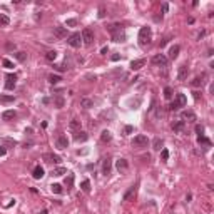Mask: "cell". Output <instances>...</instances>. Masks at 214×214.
<instances>
[{
  "label": "cell",
  "instance_id": "1f68e13d",
  "mask_svg": "<svg viewBox=\"0 0 214 214\" xmlns=\"http://www.w3.org/2000/svg\"><path fill=\"white\" fill-rule=\"evenodd\" d=\"M62 79H60V75H55V74H50L49 75V82L50 84H57V82H60Z\"/></svg>",
  "mask_w": 214,
  "mask_h": 214
},
{
  "label": "cell",
  "instance_id": "d6a6232c",
  "mask_svg": "<svg viewBox=\"0 0 214 214\" xmlns=\"http://www.w3.org/2000/svg\"><path fill=\"white\" fill-rule=\"evenodd\" d=\"M14 55H15V59L19 60V62H24V60L27 59V54L25 52H17V54H14Z\"/></svg>",
  "mask_w": 214,
  "mask_h": 214
},
{
  "label": "cell",
  "instance_id": "2e32d148",
  "mask_svg": "<svg viewBox=\"0 0 214 214\" xmlns=\"http://www.w3.org/2000/svg\"><path fill=\"white\" fill-rule=\"evenodd\" d=\"M74 139H75L77 142H85L87 139H89V134H87V132L79 131V132H75V136H74Z\"/></svg>",
  "mask_w": 214,
  "mask_h": 214
},
{
  "label": "cell",
  "instance_id": "681fc988",
  "mask_svg": "<svg viewBox=\"0 0 214 214\" xmlns=\"http://www.w3.org/2000/svg\"><path fill=\"white\" fill-rule=\"evenodd\" d=\"M5 144H12V146H15V141H12V139H4Z\"/></svg>",
  "mask_w": 214,
  "mask_h": 214
},
{
  "label": "cell",
  "instance_id": "5b68a950",
  "mask_svg": "<svg viewBox=\"0 0 214 214\" xmlns=\"http://www.w3.org/2000/svg\"><path fill=\"white\" fill-rule=\"evenodd\" d=\"M80 35H82V40L85 45H92V42H94V32H92V29H84Z\"/></svg>",
  "mask_w": 214,
  "mask_h": 214
},
{
  "label": "cell",
  "instance_id": "836d02e7",
  "mask_svg": "<svg viewBox=\"0 0 214 214\" xmlns=\"http://www.w3.org/2000/svg\"><path fill=\"white\" fill-rule=\"evenodd\" d=\"M164 97H166L167 100L172 99V89H171V87H166V89H164Z\"/></svg>",
  "mask_w": 214,
  "mask_h": 214
},
{
  "label": "cell",
  "instance_id": "7dc6e473",
  "mask_svg": "<svg viewBox=\"0 0 214 214\" xmlns=\"http://www.w3.org/2000/svg\"><path fill=\"white\" fill-rule=\"evenodd\" d=\"M5 152H7V149H5L4 146H0V157H2V156H5Z\"/></svg>",
  "mask_w": 214,
  "mask_h": 214
},
{
  "label": "cell",
  "instance_id": "7bdbcfd3",
  "mask_svg": "<svg viewBox=\"0 0 214 214\" xmlns=\"http://www.w3.org/2000/svg\"><path fill=\"white\" fill-rule=\"evenodd\" d=\"M196 132H198V136H203L204 127H203V125H196Z\"/></svg>",
  "mask_w": 214,
  "mask_h": 214
},
{
  "label": "cell",
  "instance_id": "8d00e7d4",
  "mask_svg": "<svg viewBox=\"0 0 214 214\" xmlns=\"http://www.w3.org/2000/svg\"><path fill=\"white\" fill-rule=\"evenodd\" d=\"M54 104L57 105V107H64V104H65V100H64L62 97H55V99H54Z\"/></svg>",
  "mask_w": 214,
  "mask_h": 214
},
{
  "label": "cell",
  "instance_id": "7a4b0ae2",
  "mask_svg": "<svg viewBox=\"0 0 214 214\" xmlns=\"http://www.w3.org/2000/svg\"><path fill=\"white\" fill-rule=\"evenodd\" d=\"M67 44H69V45H70V47H74V49L80 47V44H82V35H80L79 32H74L72 35H69V39H67Z\"/></svg>",
  "mask_w": 214,
  "mask_h": 214
},
{
  "label": "cell",
  "instance_id": "5bb4252c",
  "mask_svg": "<svg viewBox=\"0 0 214 214\" xmlns=\"http://www.w3.org/2000/svg\"><path fill=\"white\" fill-rule=\"evenodd\" d=\"M181 117L184 119V122L188 120V122H194L196 120V114H194L193 110H184L183 114H181Z\"/></svg>",
  "mask_w": 214,
  "mask_h": 214
},
{
  "label": "cell",
  "instance_id": "83f0119b",
  "mask_svg": "<svg viewBox=\"0 0 214 214\" xmlns=\"http://www.w3.org/2000/svg\"><path fill=\"white\" fill-rule=\"evenodd\" d=\"M65 172H67V169H65V167H55V169L52 171V174H54V176H57V177H59V176H64Z\"/></svg>",
  "mask_w": 214,
  "mask_h": 214
},
{
  "label": "cell",
  "instance_id": "d590c367",
  "mask_svg": "<svg viewBox=\"0 0 214 214\" xmlns=\"http://www.w3.org/2000/svg\"><path fill=\"white\" fill-rule=\"evenodd\" d=\"M50 188H52V193H55V194L62 193V186H60V184H52Z\"/></svg>",
  "mask_w": 214,
  "mask_h": 214
},
{
  "label": "cell",
  "instance_id": "c3c4849f",
  "mask_svg": "<svg viewBox=\"0 0 214 214\" xmlns=\"http://www.w3.org/2000/svg\"><path fill=\"white\" fill-rule=\"evenodd\" d=\"M110 59H112L114 62H117V60H119V59H120V55H119V54H114V55H112V57H110Z\"/></svg>",
  "mask_w": 214,
  "mask_h": 214
},
{
  "label": "cell",
  "instance_id": "8992f818",
  "mask_svg": "<svg viewBox=\"0 0 214 214\" xmlns=\"http://www.w3.org/2000/svg\"><path fill=\"white\" fill-rule=\"evenodd\" d=\"M152 64L156 65V67H166L167 65V57L164 54H156L154 57H152Z\"/></svg>",
  "mask_w": 214,
  "mask_h": 214
},
{
  "label": "cell",
  "instance_id": "cb8c5ba5",
  "mask_svg": "<svg viewBox=\"0 0 214 214\" xmlns=\"http://www.w3.org/2000/svg\"><path fill=\"white\" fill-rule=\"evenodd\" d=\"M80 189H82L84 193H90V181L89 179H84L82 184H80Z\"/></svg>",
  "mask_w": 214,
  "mask_h": 214
},
{
  "label": "cell",
  "instance_id": "603a6c76",
  "mask_svg": "<svg viewBox=\"0 0 214 214\" xmlns=\"http://www.w3.org/2000/svg\"><path fill=\"white\" fill-rule=\"evenodd\" d=\"M112 39H114V42H124L125 35L124 32H115V34H112Z\"/></svg>",
  "mask_w": 214,
  "mask_h": 214
},
{
  "label": "cell",
  "instance_id": "4316f807",
  "mask_svg": "<svg viewBox=\"0 0 214 214\" xmlns=\"http://www.w3.org/2000/svg\"><path fill=\"white\" fill-rule=\"evenodd\" d=\"M110 139H112V134H110L109 131H104L102 134H100V141L102 142H109Z\"/></svg>",
  "mask_w": 214,
  "mask_h": 214
},
{
  "label": "cell",
  "instance_id": "e0dca14e",
  "mask_svg": "<svg viewBox=\"0 0 214 214\" xmlns=\"http://www.w3.org/2000/svg\"><path fill=\"white\" fill-rule=\"evenodd\" d=\"M136 196V186H131V188L127 189V193L124 194V201H132Z\"/></svg>",
  "mask_w": 214,
  "mask_h": 214
},
{
  "label": "cell",
  "instance_id": "ffe728a7",
  "mask_svg": "<svg viewBox=\"0 0 214 214\" xmlns=\"http://www.w3.org/2000/svg\"><path fill=\"white\" fill-rule=\"evenodd\" d=\"M15 110H5L4 114H2V119L4 120H12V119H15Z\"/></svg>",
  "mask_w": 214,
  "mask_h": 214
},
{
  "label": "cell",
  "instance_id": "7c38bea8",
  "mask_svg": "<svg viewBox=\"0 0 214 214\" xmlns=\"http://www.w3.org/2000/svg\"><path fill=\"white\" fill-rule=\"evenodd\" d=\"M55 144H57L59 149H67V146H69V139H67L65 136H59V137H57V141H55Z\"/></svg>",
  "mask_w": 214,
  "mask_h": 214
},
{
  "label": "cell",
  "instance_id": "d6986e66",
  "mask_svg": "<svg viewBox=\"0 0 214 214\" xmlns=\"http://www.w3.org/2000/svg\"><path fill=\"white\" fill-rule=\"evenodd\" d=\"M179 50H181V47H179V45H172V47L169 49V59H176L179 55Z\"/></svg>",
  "mask_w": 214,
  "mask_h": 214
},
{
  "label": "cell",
  "instance_id": "816d5d0a",
  "mask_svg": "<svg viewBox=\"0 0 214 214\" xmlns=\"http://www.w3.org/2000/svg\"><path fill=\"white\" fill-rule=\"evenodd\" d=\"M167 9H169V5H167V4H164V5H162V12H167Z\"/></svg>",
  "mask_w": 214,
  "mask_h": 214
},
{
  "label": "cell",
  "instance_id": "f6af8a7d",
  "mask_svg": "<svg viewBox=\"0 0 214 214\" xmlns=\"http://www.w3.org/2000/svg\"><path fill=\"white\" fill-rule=\"evenodd\" d=\"M72 183H74V176L70 174V176H69V179H67V186H69V188L72 186Z\"/></svg>",
  "mask_w": 214,
  "mask_h": 214
},
{
  "label": "cell",
  "instance_id": "b9f144b4",
  "mask_svg": "<svg viewBox=\"0 0 214 214\" xmlns=\"http://www.w3.org/2000/svg\"><path fill=\"white\" fill-rule=\"evenodd\" d=\"M77 25V20L75 19H69L67 20V27H75Z\"/></svg>",
  "mask_w": 214,
  "mask_h": 214
},
{
  "label": "cell",
  "instance_id": "f35d334b",
  "mask_svg": "<svg viewBox=\"0 0 214 214\" xmlns=\"http://www.w3.org/2000/svg\"><path fill=\"white\" fill-rule=\"evenodd\" d=\"M79 127H80V120H77V119L70 120V129H79Z\"/></svg>",
  "mask_w": 214,
  "mask_h": 214
},
{
  "label": "cell",
  "instance_id": "ee69618b",
  "mask_svg": "<svg viewBox=\"0 0 214 214\" xmlns=\"http://www.w3.org/2000/svg\"><path fill=\"white\" fill-rule=\"evenodd\" d=\"M132 131H134V127H132V125H125V129H124V134H131Z\"/></svg>",
  "mask_w": 214,
  "mask_h": 214
},
{
  "label": "cell",
  "instance_id": "f907efd6",
  "mask_svg": "<svg viewBox=\"0 0 214 214\" xmlns=\"http://www.w3.org/2000/svg\"><path fill=\"white\" fill-rule=\"evenodd\" d=\"M167 40H169V39H164V40H161V47H164V45H166Z\"/></svg>",
  "mask_w": 214,
  "mask_h": 214
},
{
  "label": "cell",
  "instance_id": "f546056e",
  "mask_svg": "<svg viewBox=\"0 0 214 214\" xmlns=\"http://www.w3.org/2000/svg\"><path fill=\"white\" fill-rule=\"evenodd\" d=\"M198 142H199V144H204L206 147H211V141H209L208 137H204V136H199L198 137Z\"/></svg>",
  "mask_w": 214,
  "mask_h": 214
},
{
  "label": "cell",
  "instance_id": "3957f363",
  "mask_svg": "<svg viewBox=\"0 0 214 214\" xmlns=\"http://www.w3.org/2000/svg\"><path fill=\"white\" fill-rule=\"evenodd\" d=\"M186 104H188L186 95H184V94H177V95H176V99H174V102L171 104V109L176 110V109H179V107H184Z\"/></svg>",
  "mask_w": 214,
  "mask_h": 214
},
{
  "label": "cell",
  "instance_id": "7402d4cb",
  "mask_svg": "<svg viewBox=\"0 0 214 214\" xmlns=\"http://www.w3.org/2000/svg\"><path fill=\"white\" fill-rule=\"evenodd\" d=\"M80 105L85 107V109H90V107L94 105V102H92L90 99H87V97H82V99H80Z\"/></svg>",
  "mask_w": 214,
  "mask_h": 214
},
{
  "label": "cell",
  "instance_id": "d4e9b609",
  "mask_svg": "<svg viewBox=\"0 0 214 214\" xmlns=\"http://www.w3.org/2000/svg\"><path fill=\"white\" fill-rule=\"evenodd\" d=\"M45 59H47L49 62H54V60L57 59V52H55V50H49V52L45 54Z\"/></svg>",
  "mask_w": 214,
  "mask_h": 214
},
{
  "label": "cell",
  "instance_id": "60d3db41",
  "mask_svg": "<svg viewBox=\"0 0 214 214\" xmlns=\"http://www.w3.org/2000/svg\"><path fill=\"white\" fill-rule=\"evenodd\" d=\"M161 157H162V161H167L169 159V151L167 149H161Z\"/></svg>",
  "mask_w": 214,
  "mask_h": 214
},
{
  "label": "cell",
  "instance_id": "52a82bcc",
  "mask_svg": "<svg viewBox=\"0 0 214 214\" xmlns=\"http://www.w3.org/2000/svg\"><path fill=\"white\" fill-rule=\"evenodd\" d=\"M5 89L7 90H12L14 89V87H15V82H17V75L15 74H9V75H7L5 77Z\"/></svg>",
  "mask_w": 214,
  "mask_h": 214
},
{
  "label": "cell",
  "instance_id": "8fae6325",
  "mask_svg": "<svg viewBox=\"0 0 214 214\" xmlns=\"http://www.w3.org/2000/svg\"><path fill=\"white\" fill-rule=\"evenodd\" d=\"M54 35L57 37V39H65L67 37V29L65 27H55L54 29Z\"/></svg>",
  "mask_w": 214,
  "mask_h": 214
},
{
  "label": "cell",
  "instance_id": "6da1fadb",
  "mask_svg": "<svg viewBox=\"0 0 214 214\" xmlns=\"http://www.w3.org/2000/svg\"><path fill=\"white\" fill-rule=\"evenodd\" d=\"M152 39V32H151V27H142L139 30V44L141 45H147Z\"/></svg>",
  "mask_w": 214,
  "mask_h": 214
},
{
  "label": "cell",
  "instance_id": "44dd1931",
  "mask_svg": "<svg viewBox=\"0 0 214 214\" xmlns=\"http://www.w3.org/2000/svg\"><path fill=\"white\" fill-rule=\"evenodd\" d=\"M42 177H44V167L35 166V169H34V179H42Z\"/></svg>",
  "mask_w": 214,
  "mask_h": 214
},
{
  "label": "cell",
  "instance_id": "74e56055",
  "mask_svg": "<svg viewBox=\"0 0 214 214\" xmlns=\"http://www.w3.org/2000/svg\"><path fill=\"white\" fill-rule=\"evenodd\" d=\"M9 17L4 15V14H0V25H9Z\"/></svg>",
  "mask_w": 214,
  "mask_h": 214
},
{
  "label": "cell",
  "instance_id": "9c48e42d",
  "mask_svg": "<svg viewBox=\"0 0 214 214\" xmlns=\"http://www.w3.org/2000/svg\"><path fill=\"white\" fill-rule=\"evenodd\" d=\"M115 169H117L120 174H124L125 171L129 169V162L125 161V159H117V162H115Z\"/></svg>",
  "mask_w": 214,
  "mask_h": 214
},
{
  "label": "cell",
  "instance_id": "9a60e30c",
  "mask_svg": "<svg viewBox=\"0 0 214 214\" xmlns=\"http://www.w3.org/2000/svg\"><path fill=\"white\" fill-rule=\"evenodd\" d=\"M204 82H206V74H201V75H198V77L191 82V85H193V87H201Z\"/></svg>",
  "mask_w": 214,
  "mask_h": 214
},
{
  "label": "cell",
  "instance_id": "4fadbf2b",
  "mask_svg": "<svg viewBox=\"0 0 214 214\" xmlns=\"http://www.w3.org/2000/svg\"><path fill=\"white\" fill-rule=\"evenodd\" d=\"M146 65V59H137V60H132L131 62V69L132 70H139Z\"/></svg>",
  "mask_w": 214,
  "mask_h": 214
},
{
  "label": "cell",
  "instance_id": "ab89813d",
  "mask_svg": "<svg viewBox=\"0 0 214 214\" xmlns=\"http://www.w3.org/2000/svg\"><path fill=\"white\" fill-rule=\"evenodd\" d=\"M2 64H4V67H5V69H12V67H14L12 60H9V59H4V60H2Z\"/></svg>",
  "mask_w": 214,
  "mask_h": 214
},
{
  "label": "cell",
  "instance_id": "4dcf8cb0",
  "mask_svg": "<svg viewBox=\"0 0 214 214\" xmlns=\"http://www.w3.org/2000/svg\"><path fill=\"white\" fill-rule=\"evenodd\" d=\"M152 146H154V149H156V151H161V149H162V139L156 137V139H154V142H152Z\"/></svg>",
  "mask_w": 214,
  "mask_h": 214
},
{
  "label": "cell",
  "instance_id": "277c9868",
  "mask_svg": "<svg viewBox=\"0 0 214 214\" xmlns=\"http://www.w3.org/2000/svg\"><path fill=\"white\" fill-rule=\"evenodd\" d=\"M147 142H149L147 136H144V134H137V136L132 139V146L134 147H146Z\"/></svg>",
  "mask_w": 214,
  "mask_h": 214
},
{
  "label": "cell",
  "instance_id": "f1b7e54d",
  "mask_svg": "<svg viewBox=\"0 0 214 214\" xmlns=\"http://www.w3.org/2000/svg\"><path fill=\"white\" fill-rule=\"evenodd\" d=\"M0 102L2 104H10V102H14V95H0Z\"/></svg>",
  "mask_w": 214,
  "mask_h": 214
},
{
  "label": "cell",
  "instance_id": "30bf717a",
  "mask_svg": "<svg viewBox=\"0 0 214 214\" xmlns=\"http://www.w3.org/2000/svg\"><path fill=\"white\" fill-rule=\"evenodd\" d=\"M44 159H45V162H54V164H59V162H60V156H57V154H50V152L44 154Z\"/></svg>",
  "mask_w": 214,
  "mask_h": 214
},
{
  "label": "cell",
  "instance_id": "484cf974",
  "mask_svg": "<svg viewBox=\"0 0 214 214\" xmlns=\"http://www.w3.org/2000/svg\"><path fill=\"white\" fill-rule=\"evenodd\" d=\"M172 129L176 132H181L184 129V120H177V122H174V124H172Z\"/></svg>",
  "mask_w": 214,
  "mask_h": 214
},
{
  "label": "cell",
  "instance_id": "ac0fdd59",
  "mask_svg": "<svg viewBox=\"0 0 214 214\" xmlns=\"http://www.w3.org/2000/svg\"><path fill=\"white\" fill-rule=\"evenodd\" d=\"M110 157H107V159H104V162H102V174H110Z\"/></svg>",
  "mask_w": 214,
  "mask_h": 214
},
{
  "label": "cell",
  "instance_id": "bcb514c9",
  "mask_svg": "<svg viewBox=\"0 0 214 214\" xmlns=\"http://www.w3.org/2000/svg\"><path fill=\"white\" fill-rule=\"evenodd\" d=\"M99 17L102 19V17H105V9L104 7H100V10H99Z\"/></svg>",
  "mask_w": 214,
  "mask_h": 214
},
{
  "label": "cell",
  "instance_id": "ba28073f",
  "mask_svg": "<svg viewBox=\"0 0 214 214\" xmlns=\"http://www.w3.org/2000/svg\"><path fill=\"white\" fill-rule=\"evenodd\" d=\"M188 74H189V69H188V65H186V64L179 65V69H177V79L181 80V82L188 79Z\"/></svg>",
  "mask_w": 214,
  "mask_h": 214
},
{
  "label": "cell",
  "instance_id": "e575fe53",
  "mask_svg": "<svg viewBox=\"0 0 214 214\" xmlns=\"http://www.w3.org/2000/svg\"><path fill=\"white\" fill-rule=\"evenodd\" d=\"M109 29V32H112V34H115V32H120V25L119 24H112L110 27H107Z\"/></svg>",
  "mask_w": 214,
  "mask_h": 214
}]
</instances>
